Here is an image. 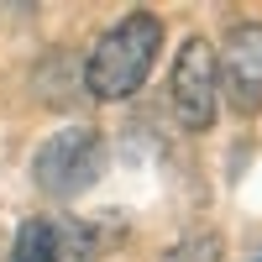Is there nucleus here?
<instances>
[{"label":"nucleus","instance_id":"obj_6","mask_svg":"<svg viewBox=\"0 0 262 262\" xmlns=\"http://www.w3.org/2000/svg\"><path fill=\"white\" fill-rule=\"evenodd\" d=\"M11 262H53V221H21Z\"/></svg>","mask_w":262,"mask_h":262},{"label":"nucleus","instance_id":"obj_2","mask_svg":"<svg viewBox=\"0 0 262 262\" xmlns=\"http://www.w3.org/2000/svg\"><path fill=\"white\" fill-rule=\"evenodd\" d=\"M105 168V137L95 126H63L58 137H48L32 158V179L53 200H74L84 194Z\"/></svg>","mask_w":262,"mask_h":262},{"label":"nucleus","instance_id":"obj_3","mask_svg":"<svg viewBox=\"0 0 262 262\" xmlns=\"http://www.w3.org/2000/svg\"><path fill=\"white\" fill-rule=\"evenodd\" d=\"M173 111L184 131H210L221 111V53L205 37H184L179 58H173Z\"/></svg>","mask_w":262,"mask_h":262},{"label":"nucleus","instance_id":"obj_4","mask_svg":"<svg viewBox=\"0 0 262 262\" xmlns=\"http://www.w3.org/2000/svg\"><path fill=\"white\" fill-rule=\"evenodd\" d=\"M221 95L236 116L262 111V21H236L221 48Z\"/></svg>","mask_w":262,"mask_h":262},{"label":"nucleus","instance_id":"obj_1","mask_svg":"<svg viewBox=\"0 0 262 262\" xmlns=\"http://www.w3.org/2000/svg\"><path fill=\"white\" fill-rule=\"evenodd\" d=\"M158 53H163V21L152 11H131L90 48V58H84V90L95 100H131L147 84Z\"/></svg>","mask_w":262,"mask_h":262},{"label":"nucleus","instance_id":"obj_7","mask_svg":"<svg viewBox=\"0 0 262 262\" xmlns=\"http://www.w3.org/2000/svg\"><path fill=\"white\" fill-rule=\"evenodd\" d=\"M163 262H221V242H215L210 231H200L194 242H184V247H173Z\"/></svg>","mask_w":262,"mask_h":262},{"label":"nucleus","instance_id":"obj_5","mask_svg":"<svg viewBox=\"0 0 262 262\" xmlns=\"http://www.w3.org/2000/svg\"><path fill=\"white\" fill-rule=\"evenodd\" d=\"M53 262H100V236L84 221H53Z\"/></svg>","mask_w":262,"mask_h":262}]
</instances>
